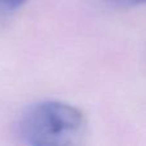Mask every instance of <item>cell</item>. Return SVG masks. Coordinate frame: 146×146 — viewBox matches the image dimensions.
Wrapping results in <instances>:
<instances>
[{"instance_id": "1", "label": "cell", "mask_w": 146, "mask_h": 146, "mask_svg": "<svg viewBox=\"0 0 146 146\" xmlns=\"http://www.w3.org/2000/svg\"><path fill=\"white\" fill-rule=\"evenodd\" d=\"M86 119L78 108L55 100L30 106L19 121V135L33 146L72 145L83 135Z\"/></svg>"}, {"instance_id": "2", "label": "cell", "mask_w": 146, "mask_h": 146, "mask_svg": "<svg viewBox=\"0 0 146 146\" xmlns=\"http://www.w3.org/2000/svg\"><path fill=\"white\" fill-rule=\"evenodd\" d=\"M27 0H0V9L5 10V12H10V10L19 8Z\"/></svg>"}, {"instance_id": "3", "label": "cell", "mask_w": 146, "mask_h": 146, "mask_svg": "<svg viewBox=\"0 0 146 146\" xmlns=\"http://www.w3.org/2000/svg\"><path fill=\"white\" fill-rule=\"evenodd\" d=\"M121 5H144L146 4V0H111Z\"/></svg>"}]
</instances>
